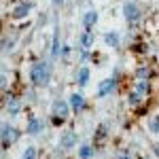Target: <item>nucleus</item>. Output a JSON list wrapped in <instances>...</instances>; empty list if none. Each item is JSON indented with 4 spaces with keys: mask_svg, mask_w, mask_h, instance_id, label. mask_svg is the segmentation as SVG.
I'll list each match as a JSON object with an SVG mask.
<instances>
[{
    "mask_svg": "<svg viewBox=\"0 0 159 159\" xmlns=\"http://www.w3.org/2000/svg\"><path fill=\"white\" fill-rule=\"evenodd\" d=\"M49 79H51V66L47 61H38V64L32 66V70H30V81L36 87H47L49 85Z\"/></svg>",
    "mask_w": 159,
    "mask_h": 159,
    "instance_id": "obj_1",
    "label": "nucleus"
},
{
    "mask_svg": "<svg viewBox=\"0 0 159 159\" xmlns=\"http://www.w3.org/2000/svg\"><path fill=\"white\" fill-rule=\"evenodd\" d=\"M123 17H125L129 24L138 21V17H140V11H138V7H136L134 2H125V4H123Z\"/></svg>",
    "mask_w": 159,
    "mask_h": 159,
    "instance_id": "obj_2",
    "label": "nucleus"
},
{
    "mask_svg": "<svg viewBox=\"0 0 159 159\" xmlns=\"http://www.w3.org/2000/svg\"><path fill=\"white\" fill-rule=\"evenodd\" d=\"M17 136H19V132H17L15 127L7 125V123L2 125V144H4V147H9L11 142H15V140H17Z\"/></svg>",
    "mask_w": 159,
    "mask_h": 159,
    "instance_id": "obj_3",
    "label": "nucleus"
},
{
    "mask_svg": "<svg viewBox=\"0 0 159 159\" xmlns=\"http://www.w3.org/2000/svg\"><path fill=\"white\" fill-rule=\"evenodd\" d=\"M53 117H55L57 121H64V119L68 117V104H66L64 100H55V102H53Z\"/></svg>",
    "mask_w": 159,
    "mask_h": 159,
    "instance_id": "obj_4",
    "label": "nucleus"
},
{
    "mask_svg": "<svg viewBox=\"0 0 159 159\" xmlns=\"http://www.w3.org/2000/svg\"><path fill=\"white\" fill-rule=\"evenodd\" d=\"M115 91V79H104L102 83L98 85V96L100 98H104V96H108Z\"/></svg>",
    "mask_w": 159,
    "mask_h": 159,
    "instance_id": "obj_5",
    "label": "nucleus"
},
{
    "mask_svg": "<svg viewBox=\"0 0 159 159\" xmlns=\"http://www.w3.org/2000/svg\"><path fill=\"white\" fill-rule=\"evenodd\" d=\"M43 132V121L38 119V117H32L30 121H28V134L30 136H36Z\"/></svg>",
    "mask_w": 159,
    "mask_h": 159,
    "instance_id": "obj_6",
    "label": "nucleus"
},
{
    "mask_svg": "<svg viewBox=\"0 0 159 159\" xmlns=\"http://www.w3.org/2000/svg\"><path fill=\"white\" fill-rule=\"evenodd\" d=\"M81 21H83V25H85V30H91V25L98 21V13H96V11H87L85 15H83Z\"/></svg>",
    "mask_w": 159,
    "mask_h": 159,
    "instance_id": "obj_7",
    "label": "nucleus"
},
{
    "mask_svg": "<svg viewBox=\"0 0 159 159\" xmlns=\"http://www.w3.org/2000/svg\"><path fill=\"white\" fill-rule=\"evenodd\" d=\"M60 144L64 148H72L74 144H76V134H72V132H68V134H64L60 138Z\"/></svg>",
    "mask_w": 159,
    "mask_h": 159,
    "instance_id": "obj_8",
    "label": "nucleus"
},
{
    "mask_svg": "<svg viewBox=\"0 0 159 159\" xmlns=\"http://www.w3.org/2000/svg\"><path fill=\"white\" fill-rule=\"evenodd\" d=\"M104 40H106L108 47H119V43H121V38H119L117 32H106L104 34Z\"/></svg>",
    "mask_w": 159,
    "mask_h": 159,
    "instance_id": "obj_9",
    "label": "nucleus"
},
{
    "mask_svg": "<svg viewBox=\"0 0 159 159\" xmlns=\"http://www.w3.org/2000/svg\"><path fill=\"white\" fill-rule=\"evenodd\" d=\"M79 43H81V47H83V49H89V47L93 45V34H91L89 30H85V32L81 34V40H79Z\"/></svg>",
    "mask_w": 159,
    "mask_h": 159,
    "instance_id": "obj_10",
    "label": "nucleus"
},
{
    "mask_svg": "<svg viewBox=\"0 0 159 159\" xmlns=\"http://www.w3.org/2000/svg\"><path fill=\"white\" fill-rule=\"evenodd\" d=\"M30 4H19V7H15L13 9V17H17V19H21V17H25L28 13H30Z\"/></svg>",
    "mask_w": 159,
    "mask_h": 159,
    "instance_id": "obj_11",
    "label": "nucleus"
},
{
    "mask_svg": "<svg viewBox=\"0 0 159 159\" xmlns=\"http://www.w3.org/2000/svg\"><path fill=\"white\" fill-rule=\"evenodd\" d=\"M83 102H85V100H83V96H81V93H72V96H70V106H72V110H76V112L81 110Z\"/></svg>",
    "mask_w": 159,
    "mask_h": 159,
    "instance_id": "obj_12",
    "label": "nucleus"
},
{
    "mask_svg": "<svg viewBox=\"0 0 159 159\" xmlns=\"http://www.w3.org/2000/svg\"><path fill=\"white\" fill-rule=\"evenodd\" d=\"M87 83H89V68H85V66H83V68L79 70V85L85 87Z\"/></svg>",
    "mask_w": 159,
    "mask_h": 159,
    "instance_id": "obj_13",
    "label": "nucleus"
},
{
    "mask_svg": "<svg viewBox=\"0 0 159 159\" xmlns=\"http://www.w3.org/2000/svg\"><path fill=\"white\" fill-rule=\"evenodd\" d=\"M91 155H93V148L89 147V144H81V148H79V157L81 159H91Z\"/></svg>",
    "mask_w": 159,
    "mask_h": 159,
    "instance_id": "obj_14",
    "label": "nucleus"
},
{
    "mask_svg": "<svg viewBox=\"0 0 159 159\" xmlns=\"http://www.w3.org/2000/svg\"><path fill=\"white\" fill-rule=\"evenodd\" d=\"M19 100H9V104H7V110H9V115H17L19 112Z\"/></svg>",
    "mask_w": 159,
    "mask_h": 159,
    "instance_id": "obj_15",
    "label": "nucleus"
},
{
    "mask_svg": "<svg viewBox=\"0 0 159 159\" xmlns=\"http://www.w3.org/2000/svg\"><path fill=\"white\" fill-rule=\"evenodd\" d=\"M60 51H61V47H60V34H57V30H55V34H53V51H51V55L55 57Z\"/></svg>",
    "mask_w": 159,
    "mask_h": 159,
    "instance_id": "obj_16",
    "label": "nucleus"
},
{
    "mask_svg": "<svg viewBox=\"0 0 159 159\" xmlns=\"http://www.w3.org/2000/svg\"><path fill=\"white\" fill-rule=\"evenodd\" d=\"M21 159H36V148H34V147H28V148L24 151Z\"/></svg>",
    "mask_w": 159,
    "mask_h": 159,
    "instance_id": "obj_17",
    "label": "nucleus"
},
{
    "mask_svg": "<svg viewBox=\"0 0 159 159\" xmlns=\"http://www.w3.org/2000/svg\"><path fill=\"white\" fill-rule=\"evenodd\" d=\"M147 89H148L147 81H140V83H138V85H136V89H134V91H138V93H140V96H144V93H147Z\"/></svg>",
    "mask_w": 159,
    "mask_h": 159,
    "instance_id": "obj_18",
    "label": "nucleus"
},
{
    "mask_svg": "<svg viewBox=\"0 0 159 159\" xmlns=\"http://www.w3.org/2000/svg\"><path fill=\"white\" fill-rule=\"evenodd\" d=\"M148 129L153 132V134H159V119L155 117V119H151V123H148Z\"/></svg>",
    "mask_w": 159,
    "mask_h": 159,
    "instance_id": "obj_19",
    "label": "nucleus"
},
{
    "mask_svg": "<svg viewBox=\"0 0 159 159\" xmlns=\"http://www.w3.org/2000/svg\"><path fill=\"white\" fill-rule=\"evenodd\" d=\"M138 100H140V93L138 91H132L129 93V104H138Z\"/></svg>",
    "mask_w": 159,
    "mask_h": 159,
    "instance_id": "obj_20",
    "label": "nucleus"
},
{
    "mask_svg": "<svg viewBox=\"0 0 159 159\" xmlns=\"http://www.w3.org/2000/svg\"><path fill=\"white\" fill-rule=\"evenodd\" d=\"M60 53H61V57H68V55H70V47H68V45H64Z\"/></svg>",
    "mask_w": 159,
    "mask_h": 159,
    "instance_id": "obj_21",
    "label": "nucleus"
},
{
    "mask_svg": "<svg viewBox=\"0 0 159 159\" xmlns=\"http://www.w3.org/2000/svg\"><path fill=\"white\" fill-rule=\"evenodd\" d=\"M87 60H89V53H87V49H85L81 53V61H87Z\"/></svg>",
    "mask_w": 159,
    "mask_h": 159,
    "instance_id": "obj_22",
    "label": "nucleus"
},
{
    "mask_svg": "<svg viewBox=\"0 0 159 159\" xmlns=\"http://www.w3.org/2000/svg\"><path fill=\"white\" fill-rule=\"evenodd\" d=\"M138 76H142V79H144V76H147V68H140V70H138Z\"/></svg>",
    "mask_w": 159,
    "mask_h": 159,
    "instance_id": "obj_23",
    "label": "nucleus"
},
{
    "mask_svg": "<svg viewBox=\"0 0 159 159\" xmlns=\"http://www.w3.org/2000/svg\"><path fill=\"white\" fill-rule=\"evenodd\" d=\"M61 2H64V0H53V4H57V7H60Z\"/></svg>",
    "mask_w": 159,
    "mask_h": 159,
    "instance_id": "obj_24",
    "label": "nucleus"
},
{
    "mask_svg": "<svg viewBox=\"0 0 159 159\" xmlns=\"http://www.w3.org/2000/svg\"><path fill=\"white\" fill-rule=\"evenodd\" d=\"M155 155H157V157H159V144H157V147H155Z\"/></svg>",
    "mask_w": 159,
    "mask_h": 159,
    "instance_id": "obj_25",
    "label": "nucleus"
},
{
    "mask_svg": "<svg viewBox=\"0 0 159 159\" xmlns=\"http://www.w3.org/2000/svg\"><path fill=\"white\" fill-rule=\"evenodd\" d=\"M119 159H129V157H127V155H121V157H119Z\"/></svg>",
    "mask_w": 159,
    "mask_h": 159,
    "instance_id": "obj_26",
    "label": "nucleus"
}]
</instances>
